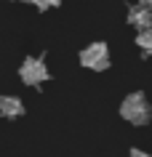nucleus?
I'll use <instances>...</instances> for the list:
<instances>
[{"mask_svg":"<svg viewBox=\"0 0 152 157\" xmlns=\"http://www.w3.org/2000/svg\"><path fill=\"white\" fill-rule=\"evenodd\" d=\"M120 117L128 120V123H134V125H144L152 117V107H150V101H147V96L142 91L128 93L126 99H123V104H120Z\"/></svg>","mask_w":152,"mask_h":157,"instance_id":"obj_1","label":"nucleus"},{"mask_svg":"<svg viewBox=\"0 0 152 157\" xmlns=\"http://www.w3.org/2000/svg\"><path fill=\"white\" fill-rule=\"evenodd\" d=\"M80 64L93 69V72H104L107 67H110V48H107V43H91V45H85L80 51Z\"/></svg>","mask_w":152,"mask_h":157,"instance_id":"obj_2","label":"nucleus"},{"mask_svg":"<svg viewBox=\"0 0 152 157\" xmlns=\"http://www.w3.org/2000/svg\"><path fill=\"white\" fill-rule=\"evenodd\" d=\"M19 77H21V83L24 85H40L48 80V67H45V61L43 59H24L21 61V67H19Z\"/></svg>","mask_w":152,"mask_h":157,"instance_id":"obj_3","label":"nucleus"},{"mask_svg":"<svg viewBox=\"0 0 152 157\" xmlns=\"http://www.w3.org/2000/svg\"><path fill=\"white\" fill-rule=\"evenodd\" d=\"M128 24L131 27H136L139 32L142 29H150L152 27V8H147V6H131L128 8Z\"/></svg>","mask_w":152,"mask_h":157,"instance_id":"obj_4","label":"nucleus"},{"mask_svg":"<svg viewBox=\"0 0 152 157\" xmlns=\"http://www.w3.org/2000/svg\"><path fill=\"white\" fill-rule=\"evenodd\" d=\"M0 115L8 117V120L21 117V115H24V104H21V99H16V96H0Z\"/></svg>","mask_w":152,"mask_h":157,"instance_id":"obj_5","label":"nucleus"},{"mask_svg":"<svg viewBox=\"0 0 152 157\" xmlns=\"http://www.w3.org/2000/svg\"><path fill=\"white\" fill-rule=\"evenodd\" d=\"M136 45H139L147 56H152V27L150 29H142V32L136 35Z\"/></svg>","mask_w":152,"mask_h":157,"instance_id":"obj_6","label":"nucleus"},{"mask_svg":"<svg viewBox=\"0 0 152 157\" xmlns=\"http://www.w3.org/2000/svg\"><path fill=\"white\" fill-rule=\"evenodd\" d=\"M29 3H32L37 11H48V8H53V6H59L61 0H29Z\"/></svg>","mask_w":152,"mask_h":157,"instance_id":"obj_7","label":"nucleus"},{"mask_svg":"<svg viewBox=\"0 0 152 157\" xmlns=\"http://www.w3.org/2000/svg\"><path fill=\"white\" fill-rule=\"evenodd\" d=\"M128 157H150V155L142 152V149H131V155H128Z\"/></svg>","mask_w":152,"mask_h":157,"instance_id":"obj_8","label":"nucleus"},{"mask_svg":"<svg viewBox=\"0 0 152 157\" xmlns=\"http://www.w3.org/2000/svg\"><path fill=\"white\" fill-rule=\"evenodd\" d=\"M142 6H147V8H152V0H139Z\"/></svg>","mask_w":152,"mask_h":157,"instance_id":"obj_9","label":"nucleus"}]
</instances>
